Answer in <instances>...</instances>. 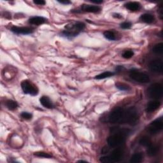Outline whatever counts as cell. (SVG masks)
Masks as SVG:
<instances>
[{
    "instance_id": "obj_1",
    "label": "cell",
    "mask_w": 163,
    "mask_h": 163,
    "mask_svg": "<svg viewBox=\"0 0 163 163\" xmlns=\"http://www.w3.org/2000/svg\"><path fill=\"white\" fill-rule=\"evenodd\" d=\"M86 27L82 22H71L65 26V29L61 32V35L68 39H73L80 34Z\"/></svg>"
},
{
    "instance_id": "obj_2",
    "label": "cell",
    "mask_w": 163,
    "mask_h": 163,
    "mask_svg": "<svg viewBox=\"0 0 163 163\" xmlns=\"http://www.w3.org/2000/svg\"><path fill=\"white\" fill-rule=\"evenodd\" d=\"M131 131L127 129H121L109 137L107 139L108 145L110 147H116L122 144L126 140V137Z\"/></svg>"
},
{
    "instance_id": "obj_3",
    "label": "cell",
    "mask_w": 163,
    "mask_h": 163,
    "mask_svg": "<svg viewBox=\"0 0 163 163\" xmlns=\"http://www.w3.org/2000/svg\"><path fill=\"white\" fill-rule=\"evenodd\" d=\"M138 120V114L135 108H130L124 112L121 123H125L131 126H134L137 123Z\"/></svg>"
},
{
    "instance_id": "obj_4",
    "label": "cell",
    "mask_w": 163,
    "mask_h": 163,
    "mask_svg": "<svg viewBox=\"0 0 163 163\" xmlns=\"http://www.w3.org/2000/svg\"><path fill=\"white\" fill-rule=\"evenodd\" d=\"M21 86L24 94L31 95L32 96H35L38 95L39 93V90L36 85L28 79L22 81Z\"/></svg>"
},
{
    "instance_id": "obj_5",
    "label": "cell",
    "mask_w": 163,
    "mask_h": 163,
    "mask_svg": "<svg viewBox=\"0 0 163 163\" xmlns=\"http://www.w3.org/2000/svg\"><path fill=\"white\" fill-rule=\"evenodd\" d=\"M129 77L131 79L141 84H147L151 80L149 75L146 73L140 71L137 69H131L129 71Z\"/></svg>"
},
{
    "instance_id": "obj_6",
    "label": "cell",
    "mask_w": 163,
    "mask_h": 163,
    "mask_svg": "<svg viewBox=\"0 0 163 163\" xmlns=\"http://www.w3.org/2000/svg\"><path fill=\"white\" fill-rule=\"evenodd\" d=\"M148 94L151 98L155 100L161 98L163 94L162 84L159 83H154L152 84L148 89Z\"/></svg>"
},
{
    "instance_id": "obj_7",
    "label": "cell",
    "mask_w": 163,
    "mask_h": 163,
    "mask_svg": "<svg viewBox=\"0 0 163 163\" xmlns=\"http://www.w3.org/2000/svg\"><path fill=\"white\" fill-rule=\"evenodd\" d=\"M124 110L121 107L115 108L109 115V121L112 124H115L120 122L124 113Z\"/></svg>"
},
{
    "instance_id": "obj_8",
    "label": "cell",
    "mask_w": 163,
    "mask_h": 163,
    "mask_svg": "<svg viewBox=\"0 0 163 163\" xmlns=\"http://www.w3.org/2000/svg\"><path fill=\"white\" fill-rule=\"evenodd\" d=\"M163 127L162 118L160 117L152 121L148 126V131L152 135H156L160 132Z\"/></svg>"
},
{
    "instance_id": "obj_9",
    "label": "cell",
    "mask_w": 163,
    "mask_h": 163,
    "mask_svg": "<svg viewBox=\"0 0 163 163\" xmlns=\"http://www.w3.org/2000/svg\"><path fill=\"white\" fill-rule=\"evenodd\" d=\"M10 31L16 35H27L34 33L35 28L33 27H19L13 26L11 27Z\"/></svg>"
},
{
    "instance_id": "obj_10",
    "label": "cell",
    "mask_w": 163,
    "mask_h": 163,
    "mask_svg": "<svg viewBox=\"0 0 163 163\" xmlns=\"http://www.w3.org/2000/svg\"><path fill=\"white\" fill-rule=\"evenodd\" d=\"M149 68L152 72L161 73L163 69L162 61L160 59H154L151 61L149 63Z\"/></svg>"
},
{
    "instance_id": "obj_11",
    "label": "cell",
    "mask_w": 163,
    "mask_h": 163,
    "mask_svg": "<svg viewBox=\"0 0 163 163\" xmlns=\"http://www.w3.org/2000/svg\"><path fill=\"white\" fill-rule=\"evenodd\" d=\"M80 12H88V13H98L101 10L99 6L98 5H91L83 4L80 7Z\"/></svg>"
},
{
    "instance_id": "obj_12",
    "label": "cell",
    "mask_w": 163,
    "mask_h": 163,
    "mask_svg": "<svg viewBox=\"0 0 163 163\" xmlns=\"http://www.w3.org/2000/svg\"><path fill=\"white\" fill-rule=\"evenodd\" d=\"M48 22V19L41 16L32 17L28 20L29 24L34 26H40Z\"/></svg>"
},
{
    "instance_id": "obj_13",
    "label": "cell",
    "mask_w": 163,
    "mask_h": 163,
    "mask_svg": "<svg viewBox=\"0 0 163 163\" xmlns=\"http://www.w3.org/2000/svg\"><path fill=\"white\" fill-rule=\"evenodd\" d=\"M123 151L121 148H117L112 152L110 155V158L112 161V162H116L120 161L123 156Z\"/></svg>"
},
{
    "instance_id": "obj_14",
    "label": "cell",
    "mask_w": 163,
    "mask_h": 163,
    "mask_svg": "<svg viewBox=\"0 0 163 163\" xmlns=\"http://www.w3.org/2000/svg\"><path fill=\"white\" fill-rule=\"evenodd\" d=\"M40 102L43 107H45L47 109H53L55 107L52 101L47 96H41L40 99Z\"/></svg>"
},
{
    "instance_id": "obj_15",
    "label": "cell",
    "mask_w": 163,
    "mask_h": 163,
    "mask_svg": "<svg viewBox=\"0 0 163 163\" xmlns=\"http://www.w3.org/2000/svg\"><path fill=\"white\" fill-rule=\"evenodd\" d=\"M161 106V103L159 101H151L148 103L146 107V112L148 113H152L157 110Z\"/></svg>"
},
{
    "instance_id": "obj_16",
    "label": "cell",
    "mask_w": 163,
    "mask_h": 163,
    "mask_svg": "<svg viewBox=\"0 0 163 163\" xmlns=\"http://www.w3.org/2000/svg\"><path fill=\"white\" fill-rule=\"evenodd\" d=\"M125 7L131 12H137L141 8V4L137 2H130L126 3Z\"/></svg>"
},
{
    "instance_id": "obj_17",
    "label": "cell",
    "mask_w": 163,
    "mask_h": 163,
    "mask_svg": "<svg viewBox=\"0 0 163 163\" xmlns=\"http://www.w3.org/2000/svg\"><path fill=\"white\" fill-rule=\"evenodd\" d=\"M140 20L146 24H152L155 21V17L151 13H143L140 16Z\"/></svg>"
},
{
    "instance_id": "obj_18",
    "label": "cell",
    "mask_w": 163,
    "mask_h": 163,
    "mask_svg": "<svg viewBox=\"0 0 163 163\" xmlns=\"http://www.w3.org/2000/svg\"><path fill=\"white\" fill-rule=\"evenodd\" d=\"M159 146L157 145H153L152 143L148 146L147 149V154L151 157H154L156 156L159 152Z\"/></svg>"
},
{
    "instance_id": "obj_19",
    "label": "cell",
    "mask_w": 163,
    "mask_h": 163,
    "mask_svg": "<svg viewBox=\"0 0 163 163\" xmlns=\"http://www.w3.org/2000/svg\"><path fill=\"white\" fill-rule=\"evenodd\" d=\"M115 75V72L107 71H105V72L99 74V75H96L94 77V79L96 80H103V79H105L107 78L112 77L114 76Z\"/></svg>"
},
{
    "instance_id": "obj_20",
    "label": "cell",
    "mask_w": 163,
    "mask_h": 163,
    "mask_svg": "<svg viewBox=\"0 0 163 163\" xmlns=\"http://www.w3.org/2000/svg\"><path fill=\"white\" fill-rule=\"evenodd\" d=\"M104 37L110 41H115L118 39L116 33L113 30H107L103 33Z\"/></svg>"
},
{
    "instance_id": "obj_21",
    "label": "cell",
    "mask_w": 163,
    "mask_h": 163,
    "mask_svg": "<svg viewBox=\"0 0 163 163\" xmlns=\"http://www.w3.org/2000/svg\"><path fill=\"white\" fill-rule=\"evenodd\" d=\"M5 105L7 107V108L10 110H15L19 107L17 102L12 99L7 100L5 103Z\"/></svg>"
},
{
    "instance_id": "obj_22",
    "label": "cell",
    "mask_w": 163,
    "mask_h": 163,
    "mask_svg": "<svg viewBox=\"0 0 163 163\" xmlns=\"http://www.w3.org/2000/svg\"><path fill=\"white\" fill-rule=\"evenodd\" d=\"M115 87L121 91H129L131 89V87L129 85L121 82H117L115 84Z\"/></svg>"
},
{
    "instance_id": "obj_23",
    "label": "cell",
    "mask_w": 163,
    "mask_h": 163,
    "mask_svg": "<svg viewBox=\"0 0 163 163\" xmlns=\"http://www.w3.org/2000/svg\"><path fill=\"white\" fill-rule=\"evenodd\" d=\"M143 161V156L140 153H137L133 154L131 158L130 162L132 163H139Z\"/></svg>"
},
{
    "instance_id": "obj_24",
    "label": "cell",
    "mask_w": 163,
    "mask_h": 163,
    "mask_svg": "<svg viewBox=\"0 0 163 163\" xmlns=\"http://www.w3.org/2000/svg\"><path fill=\"white\" fill-rule=\"evenodd\" d=\"M139 143L143 146H149L152 144V141L148 137H143L139 140Z\"/></svg>"
},
{
    "instance_id": "obj_25",
    "label": "cell",
    "mask_w": 163,
    "mask_h": 163,
    "mask_svg": "<svg viewBox=\"0 0 163 163\" xmlns=\"http://www.w3.org/2000/svg\"><path fill=\"white\" fill-rule=\"evenodd\" d=\"M152 51L153 52L157 54H162L163 52V43H159L157 44L154 46L152 48Z\"/></svg>"
},
{
    "instance_id": "obj_26",
    "label": "cell",
    "mask_w": 163,
    "mask_h": 163,
    "mask_svg": "<svg viewBox=\"0 0 163 163\" xmlns=\"http://www.w3.org/2000/svg\"><path fill=\"white\" fill-rule=\"evenodd\" d=\"M34 155L36 157H43V158H51L52 156L49 153L45 152H36L34 153Z\"/></svg>"
},
{
    "instance_id": "obj_27",
    "label": "cell",
    "mask_w": 163,
    "mask_h": 163,
    "mask_svg": "<svg viewBox=\"0 0 163 163\" xmlns=\"http://www.w3.org/2000/svg\"><path fill=\"white\" fill-rule=\"evenodd\" d=\"M133 55H134V52H133L132 50H125L122 56L124 58V59H130L131 58Z\"/></svg>"
},
{
    "instance_id": "obj_28",
    "label": "cell",
    "mask_w": 163,
    "mask_h": 163,
    "mask_svg": "<svg viewBox=\"0 0 163 163\" xmlns=\"http://www.w3.org/2000/svg\"><path fill=\"white\" fill-rule=\"evenodd\" d=\"M21 116L22 118L25 120L29 121V120H31V118H33V114L31 113H29L27 112H23L21 113Z\"/></svg>"
},
{
    "instance_id": "obj_29",
    "label": "cell",
    "mask_w": 163,
    "mask_h": 163,
    "mask_svg": "<svg viewBox=\"0 0 163 163\" xmlns=\"http://www.w3.org/2000/svg\"><path fill=\"white\" fill-rule=\"evenodd\" d=\"M121 28L123 29H129L132 27V23L130 22H124L120 24Z\"/></svg>"
},
{
    "instance_id": "obj_30",
    "label": "cell",
    "mask_w": 163,
    "mask_h": 163,
    "mask_svg": "<svg viewBox=\"0 0 163 163\" xmlns=\"http://www.w3.org/2000/svg\"><path fill=\"white\" fill-rule=\"evenodd\" d=\"M100 161L101 162H104V163H110L112 162V161L110 158V156H104L100 158Z\"/></svg>"
},
{
    "instance_id": "obj_31",
    "label": "cell",
    "mask_w": 163,
    "mask_h": 163,
    "mask_svg": "<svg viewBox=\"0 0 163 163\" xmlns=\"http://www.w3.org/2000/svg\"><path fill=\"white\" fill-rule=\"evenodd\" d=\"M33 3L37 5H45L46 3V2L43 0H37V1H34Z\"/></svg>"
},
{
    "instance_id": "obj_32",
    "label": "cell",
    "mask_w": 163,
    "mask_h": 163,
    "mask_svg": "<svg viewBox=\"0 0 163 163\" xmlns=\"http://www.w3.org/2000/svg\"><path fill=\"white\" fill-rule=\"evenodd\" d=\"M112 16H113V17H114L115 19H118L123 18V16H122V15L121 13H113L112 14Z\"/></svg>"
},
{
    "instance_id": "obj_33",
    "label": "cell",
    "mask_w": 163,
    "mask_h": 163,
    "mask_svg": "<svg viewBox=\"0 0 163 163\" xmlns=\"http://www.w3.org/2000/svg\"><path fill=\"white\" fill-rule=\"evenodd\" d=\"M59 3H61V4H63V5H69V4H71V2L70 1H69V0H65V1H57Z\"/></svg>"
},
{
    "instance_id": "obj_34",
    "label": "cell",
    "mask_w": 163,
    "mask_h": 163,
    "mask_svg": "<svg viewBox=\"0 0 163 163\" xmlns=\"http://www.w3.org/2000/svg\"><path fill=\"white\" fill-rule=\"evenodd\" d=\"M91 2L93 3H95V4H98V5H99V4H101L103 3V1H99V0H97V1H94V0H91L90 1Z\"/></svg>"
},
{
    "instance_id": "obj_35",
    "label": "cell",
    "mask_w": 163,
    "mask_h": 163,
    "mask_svg": "<svg viewBox=\"0 0 163 163\" xmlns=\"http://www.w3.org/2000/svg\"><path fill=\"white\" fill-rule=\"evenodd\" d=\"M123 68V66H117V67H116V71H121V70Z\"/></svg>"
},
{
    "instance_id": "obj_36",
    "label": "cell",
    "mask_w": 163,
    "mask_h": 163,
    "mask_svg": "<svg viewBox=\"0 0 163 163\" xmlns=\"http://www.w3.org/2000/svg\"><path fill=\"white\" fill-rule=\"evenodd\" d=\"M78 162H87V161H84V160H80V161H79Z\"/></svg>"
}]
</instances>
